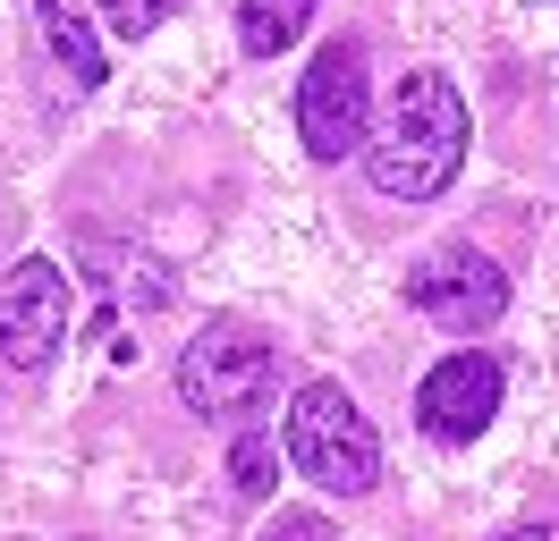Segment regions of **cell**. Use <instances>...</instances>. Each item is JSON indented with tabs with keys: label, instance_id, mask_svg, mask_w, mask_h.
I'll return each instance as SVG.
<instances>
[{
	"label": "cell",
	"instance_id": "6da1fadb",
	"mask_svg": "<svg viewBox=\"0 0 559 541\" xmlns=\"http://www.w3.org/2000/svg\"><path fill=\"white\" fill-rule=\"evenodd\" d=\"M466 94H457L441 68H407L399 85H390L382 119H373V144H365V169H373V187L390 203H432L450 195V178L466 169Z\"/></svg>",
	"mask_w": 559,
	"mask_h": 541
},
{
	"label": "cell",
	"instance_id": "7a4b0ae2",
	"mask_svg": "<svg viewBox=\"0 0 559 541\" xmlns=\"http://www.w3.org/2000/svg\"><path fill=\"white\" fill-rule=\"evenodd\" d=\"M288 466L306 473V482H322V491L356 500V491L382 482V432L365 423V406L340 381H314V389H297V406H288Z\"/></svg>",
	"mask_w": 559,
	"mask_h": 541
},
{
	"label": "cell",
	"instance_id": "3957f363",
	"mask_svg": "<svg viewBox=\"0 0 559 541\" xmlns=\"http://www.w3.org/2000/svg\"><path fill=\"white\" fill-rule=\"evenodd\" d=\"M272 338L246 330V322H204V330L187 338V356H178V398L195 406L204 423H246L254 406L272 398Z\"/></svg>",
	"mask_w": 559,
	"mask_h": 541
},
{
	"label": "cell",
	"instance_id": "277c9868",
	"mask_svg": "<svg viewBox=\"0 0 559 541\" xmlns=\"http://www.w3.org/2000/svg\"><path fill=\"white\" fill-rule=\"evenodd\" d=\"M297 135L314 161H348L373 144V76H365V43H322L306 85H297Z\"/></svg>",
	"mask_w": 559,
	"mask_h": 541
},
{
	"label": "cell",
	"instance_id": "5b68a950",
	"mask_svg": "<svg viewBox=\"0 0 559 541\" xmlns=\"http://www.w3.org/2000/svg\"><path fill=\"white\" fill-rule=\"evenodd\" d=\"M69 313H76V288L51 254H26V263L0 279V364L9 372H43L69 338Z\"/></svg>",
	"mask_w": 559,
	"mask_h": 541
},
{
	"label": "cell",
	"instance_id": "8992f818",
	"mask_svg": "<svg viewBox=\"0 0 559 541\" xmlns=\"http://www.w3.org/2000/svg\"><path fill=\"white\" fill-rule=\"evenodd\" d=\"M407 304H416L424 322L475 338L509 313V279H500V263L475 254V245H441V254H424V263L407 270Z\"/></svg>",
	"mask_w": 559,
	"mask_h": 541
},
{
	"label": "cell",
	"instance_id": "52a82bcc",
	"mask_svg": "<svg viewBox=\"0 0 559 541\" xmlns=\"http://www.w3.org/2000/svg\"><path fill=\"white\" fill-rule=\"evenodd\" d=\"M491 414H500V364H491L484 347H457V356H441V364L416 381V423L441 440V448L484 440Z\"/></svg>",
	"mask_w": 559,
	"mask_h": 541
},
{
	"label": "cell",
	"instance_id": "ba28073f",
	"mask_svg": "<svg viewBox=\"0 0 559 541\" xmlns=\"http://www.w3.org/2000/svg\"><path fill=\"white\" fill-rule=\"evenodd\" d=\"M35 26H43V51H51V68L69 76L76 94H94L110 68H103V34H94V17H85V0H35Z\"/></svg>",
	"mask_w": 559,
	"mask_h": 541
},
{
	"label": "cell",
	"instance_id": "9c48e42d",
	"mask_svg": "<svg viewBox=\"0 0 559 541\" xmlns=\"http://www.w3.org/2000/svg\"><path fill=\"white\" fill-rule=\"evenodd\" d=\"M306 17H314V0H238V43H246V60H280V51L306 34Z\"/></svg>",
	"mask_w": 559,
	"mask_h": 541
},
{
	"label": "cell",
	"instance_id": "30bf717a",
	"mask_svg": "<svg viewBox=\"0 0 559 541\" xmlns=\"http://www.w3.org/2000/svg\"><path fill=\"white\" fill-rule=\"evenodd\" d=\"M229 482H238V500H263L280 482V448L272 432H238V448H229Z\"/></svg>",
	"mask_w": 559,
	"mask_h": 541
},
{
	"label": "cell",
	"instance_id": "8fae6325",
	"mask_svg": "<svg viewBox=\"0 0 559 541\" xmlns=\"http://www.w3.org/2000/svg\"><path fill=\"white\" fill-rule=\"evenodd\" d=\"M162 9H170V0H103V26L119 34V43H144V34L162 26Z\"/></svg>",
	"mask_w": 559,
	"mask_h": 541
},
{
	"label": "cell",
	"instance_id": "7c38bea8",
	"mask_svg": "<svg viewBox=\"0 0 559 541\" xmlns=\"http://www.w3.org/2000/svg\"><path fill=\"white\" fill-rule=\"evenodd\" d=\"M263 541H340V525H331V516H306V507H297V516H272V533Z\"/></svg>",
	"mask_w": 559,
	"mask_h": 541
},
{
	"label": "cell",
	"instance_id": "4fadbf2b",
	"mask_svg": "<svg viewBox=\"0 0 559 541\" xmlns=\"http://www.w3.org/2000/svg\"><path fill=\"white\" fill-rule=\"evenodd\" d=\"M500 541H559V525H518V533H500Z\"/></svg>",
	"mask_w": 559,
	"mask_h": 541
}]
</instances>
